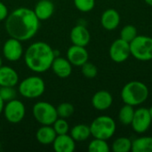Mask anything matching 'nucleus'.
Returning <instances> with one entry per match:
<instances>
[{
  "instance_id": "f257e3e1",
  "label": "nucleus",
  "mask_w": 152,
  "mask_h": 152,
  "mask_svg": "<svg viewBox=\"0 0 152 152\" xmlns=\"http://www.w3.org/2000/svg\"><path fill=\"white\" fill-rule=\"evenodd\" d=\"M39 21L34 10L20 7L8 14L5 19V30L11 37L21 42L27 41L38 31Z\"/></svg>"
},
{
  "instance_id": "f03ea898",
  "label": "nucleus",
  "mask_w": 152,
  "mask_h": 152,
  "mask_svg": "<svg viewBox=\"0 0 152 152\" xmlns=\"http://www.w3.org/2000/svg\"><path fill=\"white\" fill-rule=\"evenodd\" d=\"M55 57V51L47 43L38 41L28 47L24 53V61L33 72L43 73L51 68Z\"/></svg>"
},
{
  "instance_id": "7ed1b4c3",
  "label": "nucleus",
  "mask_w": 152,
  "mask_h": 152,
  "mask_svg": "<svg viewBox=\"0 0 152 152\" xmlns=\"http://www.w3.org/2000/svg\"><path fill=\"white\" fill-rule=\"evenodd\" d=\"M149 97L147 86L141 81H130L122 88L121 98L125 104L137 106L143 103Z\"/></svg>"
},
{
  "instance_id": "20e7f679",
  "label": "nucleus",
  "mask_w": 152,
  "mask_h": 152,
  "mask_svg": "<svg viewBox=\"0 0 152 152\" xmlns=\"http://www.w3.org/2000/svg\"><path fill=\"white\" fill-rule=\"evenodd\" d=\"M91 135L94 138L109 140L116 131V123L109 116H100L96 118L90 125Z\"/></svg>"
},
{
  "instance_id": "39448f33",
  "label": "nucleus",
  "mask_w": 152,
  "mask_h": 152,
  "mask_svg": "<svg viewBox=\"0 0 152 152\" xmlns=\"http://www.w3.org/2000/svg\"><path fill=\"white\" fill-rule=\"evenodd\" d=\"M19 93L24 98L35 99L40 97L45 90V85L40 77L31 76L23 79L19 85Z\"/></svg>"
},
{
  "instance_id": "423d86ee",
  "label": "nucleus",
  "mask_w": 152,
  "mask_h": 152,
  "mask_svg": "<svg viewBox=\"0 0 152 152\" xmlns=\"http://www.w3.org/2000/svg\"><path fill=\"white\" fill-rule=\"evenodd\" d=\"M131 55L135 59L147 61L152 60V37L147 36H137L130 43Z\"/></svg>"
},
{
  "instance_id": "0eeeda50",
  "label": "nucleus",
  "mask_w": 152,
  "mask_h": 152,
  "mask_svg": "<svg viewBox=\"0 0 152 152\" xmlns=\"http://www.w3.org/2000/svg\"><path fill=\"white\" fill-rule=\"evenodd\" d=\"M33 117L42 126H52L58 118L56 108L47 102H39L34 104Z\"/></svg>"
},
{
  "instance_id": "6e6552de",
  "label": "nucleus",
  "mask_w": 152,
  "mask_h": 152,
  "mask_svg": "<svg viewBox=\"0 0 152 152\" xmlns=\"http://www.w3.org/2000/svg\"><path fill=\"white\" fill-rule=\"evenodd\" d=\"M3 112L5 119L8 122L12 124H17L24 118L26 109L24 104L20 101L13 99L7 102L6 105H4V107Z\"/></svg>"
},
{
  "instance_id": "1a4fd4ad",
  "label": "nucleus",
  "mask_w": 152,
  "mask_h": 152,
  "mask_svg": "<svg viewBox=\"0 0 152 152\" xmlns=\"http://www.w3.org/2000/svg\"><path fill=\"white\" fill-rule=\"evenodd\" d=\"M131 55L130 43L118 38L116 39L110 47V59L117 62L121 63L126 61Z\"/></svg>"
},
{
  "instance_id": "9d476101",
  "label": "nucleus",
  "mask_w": 152,
  "mask_h": 152,
  "mask_svg": "<svg viewBox=\"0 0 152 152\" xmlns=\"http://www.w3.org/2000/svg\"><path fill=\"white\" fill-rule=\"evenodd\" d=\"M151 122L152 119L149 112V109L139 108L138 110H134L131 126L136 133L143 134L150 128Z\"/></svg>"
},
{
  "instance_id": "9b49d317",
  "label": "nucleus",
  "mask_w": 152,
  "mask_h": 152,
  "mask_svg": "<svg viewBox=\"0 0 152 152\" xmlns=\"http://www.w3.org/2000/svg\"><path fill=\"white\" fill-rule=\"evenodd\" d=\"M21 41L11 37L6 40L3 45V53L6 60L9 61H17L23 55V48Z\"/></svg>"
},
{
  "instance_id": "f8f14e48",
  "label": "nucleus",
  "mask_w": 152,
  "mask_h": 152,
  "mask_svg": "<svg viewBox=\"0 0 152 152\" xmlns=\"http://www.w3.org/2000/svg\"><path fill=\"white\" fill-rule=\"evenodd\" d=\"M88 58L89 54L85 46L73 45L67 51V59L74 66L81 67L88 61Z\"/></svg>"
},
{
  "instance_id": "ddd939ff",
  "label": "nucleus",
  "mask_w": 152,
  "mask_h": 152,
  "mask_svg": "<svg viewBox=\"0 0 152 152\" xmlns=\"http://www.w3.org/2000/svg\"><path fill=\"white\" fill-rule=\"evenodd\" d=\"M90 33L83 25L75 26L70 31V40L73 45L79 46H86L90 42Z\"/></svg>"
},
{
  "instance_id": "4468645a",
  "label": "nucleus",
  "mask_w": 152,
  "mask_h": 152,
  "mask_svg": "<svg viewBox=\"0 0 152 152\" xmlns=\"http://www.w3.org/2000/svg\"><path fill=\"white\" fill-rule=\"evenodd\" d=\"M75 142V140L68 134H59L53 142V148L55 152H73L76 149Z\"/></svg>"
},
{
  "instance_id": "2eb2a0df",
  "label": "nucleus",
  "mask_w": 152,
  "mask_h": 152,
  "mask_svg": "<svg viewBox=\"0 0 152 152\" xmlns=\"http://www.w3.org/2000/svg\"><path fill=\"white\" fill-rule=\"evenodd\" d=\"M51 68L53 73L61 78L69 77L72 72V64L63 57H55Z\"/></svg>"
},
{
  "instance_id": "dca6fc26",
  "label": "nucleus",
  "mask_w": 152,
  "mask_h": 152,
  "mask_svg": "<svg viewBox=\"0 0 152 152\" xmlns=\"http://www.w3.org/2000/svg\"><path fill=\"white\" fill-rule=\"evenodd\" d=\"M112 102L113 98L111 94L105 90L96 92L92 98V104L94 108L97 110H108L112 105Z\"/></svg>"
},
{
  "instance_id": "f3484780",
  "label": "nucleus",
  "mask_w": 152,
  "mask_h": 152,
  "mask_svg": "<svg viewBox=\"0 0 152 152\" xmlns=\"http://www.w3.org/2000/svg\"><path fill=\"white\" fill-rule=\"evenodd\" d=\"M120 22V15L117 10L110 8L103 12L101 17L102 26L107 30H113L118 28Z\"/></svg>"
},
{
  "instance_id": "a211bd4d",
  "label": "nucleus",
  "mask_w": 152,
  "mask_h": 152,
  "mask_svg": "<svg viewBox=\"0 0 152 152\" xmlns=\"http://www.w3.org/2000/svg\"><path fill=\"white\" fill-rule=\"evenodd\" d=\"M19 82L16 70L8 66L0 67V86H15Z\"/></svg>"
},
{
  "instance_id": "6ab92c4d",
  "label": "nucleus",
  "mask_w": 152,
  "mask_h": 152,
  "mask_svg": "<svg viewBox=\"0 0 152 152\" xmlns=\"http://www.w3.org/2000/svg\"><path fill=\"white\" fill-rule=\"evenodd\" d=\"M34 12L40 20H46L52 17L54 12V4L51 0H39Z\"/></svg>"
},
{
  "instance_id": "aec40b11",
  "label": "nucleus",
  "mask_w": 152,
  "mask_h": 152,
  "mask_svg": "<svg viewBox=\"0 0 152 152\" xmlns=\"http://www.w3.org/2000/svg\"><path fill=\"white\" fill-rule=\"evenodd\" d=\"M57 134L52 126H42L36 134V138L37 142L43 145L53 144Z\"/></svg>"
},
{
  "instance_id": "412c9836",
  "label": "nucleus",
  "mask_w": 152,
  "mask_h": 152,
  "mask_svg": "<svg viewBox=\"0 0 152 152\" xmlns=\"http://www.w3.org/2000/svg\"><path fill=\"white\" fill-rule=\"evenodd\" d=\"M70 136L75 140V142L86 141L91 136L90 126L84 124L76 125L70 130Z\"/></svg>"
},
{
  "instance_id": "4be33fe9",
  "label": "nucleus",
  "mask_w": 152,
  "mask_h": 152,
  "mask_svg": "<svg viewBox=\"0 0 152 152\" xmlns=\"http://www.w3.org/2000/svg\"><path fill=\"white\" fill-rule=\"evenodd\" d=\"M132 151L152 152V137L144 136L132 142Z\"/></svg>"
},
{
  "instance_id": "5701e85b",
  "label": "nucleus",
  "mask_w": 152,
  "mask_h": 152,
  "mask_svg": "<svg viewBox=\"0 0 152 152\" xmlns=\"http://www.w3.org/2000/svg\"><path fill=\"white\" fill-rule=\"evenodd\" d=\"M134 115V106H131L129 104H125L119 110L118 119L122 125L129 126V125H131V123L133 121Z\"/></svg>"
},
{
  "instance_id": "b1692460",
  "label": "nucleus",
  "mask_w": 152,
  "mask_h": 152,
  "mask_svg": "<svg viewBox=\"0 0 152 152\" xmlns=\"http://www.w3.org/2000/svg\"><path fill=\"white\" fill-rule=\"evenodd\" d=\"M114 152H129L132 151V141L127 137H119L112 143Z\"/></svg>"
},
{
  "instance_id": "393cba45",
  "label": "nucleus",
  "mask_w": 152,
  "mask_h": 152,
  "mask_svg": "<svg viewBox=\"0 0 152 152\" xmlns=\"http://www.w3.org/2000/svg\"><path fill=\"white\" fill-rule=\"evenodd\" d=\"M88 151L90 152H109L110 147L106 140L94 138L88 145Z\"/></svg>"
},
{
  "instance_id": "a878e982",
  "label": "nucleus",
  "mask_w": 152,
  "mask_h": 152,
  "mask_svg": "<svg viewBox=\"0 0 152 152\" xmlns=\"http://www.w3.org/2000/svg\"><path fill=\"white\" fill-rule=\"evenodd\" d=\"M137 36V28L133 25H126L120 31V38L128 43H131Z\"/></svg>"
},
{
  "instance_id": "bb28decb",
  "label": "nucleus",
  "mask_w": 152,
  "mask_h": 152,
  "mask_svg": "<svg viewBox=\"0 0 152 152\" xmlns=\"http://www.w3.org/2000/svg\"><path fill=\"white\" fill-rule=\"evenodd\" d=\"M57 114H58V118H68L69 117H71L74 113V107L71 103L69 102H62L61 103L57 108Z\"/></svg>"
},
{
  "instance_id": "cd10ccee",
  "label": "nucleus",
  "mask_w": 152,
  "mask_h": 152,
  "mask_svg": "<svg viewBox=\"0 0 152 152\" xmlns=\"http://www.w3.org/2000/svg\"><path fill=\"white\" fill-rule=\"evenodd\" d=\"M54 131L56 132L57 135L59 134H68V132L69 131V126L68 122L66 121L65 118H58L54 123L52 125Z\"/></svg>"
},
{
  "instance_id": "c85d7f7f",
  "label": "nucleus",
  "mask_w": 152,
  "mask_h": 152,
  "mask_svg": "<svg viewBox=\"0 0 152 152\" xmlns=\"http://www.w3.org/2000/svg\"><path fill=\"white\" fill-rule=\"evenodd\" d=\"M76 8L82 12L92 11L95 5V0H74Z\"/></svg>"
},
{
  "instance_id": "c756f323",
  "label": "nucleus",
  "mask_w": 152,
  "mask_h": 152,
  "mask_svg": "<svg viewBox=\"0 0 152 152\" xmlns=\"http://www.w3.org/2000/svg\"><path fill=\"white\" fill-rule=\"evenodd\" d=\"M81 72L84 77L87 78H94L97 76L98 69L94 64L86 61L81 66Z\"/></svg>"
},
{
  "instance_id": "7c9ffc66",
  "label": "nucleus",
  "mask_w": 152,
  "mask_h": 152,
  "mask_svg": "<svg viewBox=\"0 0 152 152\" xmlns=\"http://www.w3.org/2000/svg\"><path fill=\"white\" fill-rule=\"evenodd\" d=\"M17 92L14 86H0V96L4 102H9L16 98Z\"/></svg>"
},
{
  "instance_id": "2f4dec72",
  "label": "nucleus",
  "mask_w": 152,
  "mask_h": 152,
  "mask_svg": "<svg viewBox=\"0 0 152 152\" xmlns=\"http://www.w3.org/2000/svg\"><path fill=\"white\" fill-rule=\"evenodd\" d=\"M8 16V9L7 6L0 1V21L5 20Z\"/></svg>"
},
{
  "instance_id": "473e14b6",
  "label": "nucleus",
  "mask_w": 152,
  "mask_h": 152,
  "mask_svg": "<svg viewBox=\"0 0 152 152\" xmlns=\"http://www.w3.org/2000/svg\"><path fill=\"white\" fill-rule=\"evenodd\" d=\"M4 107V100L1 98V96H0V114L3 112Z\"/></svg>"
},
{
  "instance_id": "72a5a7b5",
  "label": "nucleus",
  "mask_w": 152,
  "mask_h": 152,
  "mask_svg": "<svg viewBox=\"0 0 152 152\" xmlns=\"http://www.w3.org/2000/svg\"><path fill=\"white\" fill-rule=\"evenodd\" d=\"M144 1H145V3H146L147 4L152 6V0H144Z\"/></svg>"
},
{
  "instance_id": "f704fd0d",
  "label": "nucleus",
  "mask_w": 152,
  "mask_h": 152,
  "mask_svg": "<svg viewBox=\"0 0 152 152\" xmlns=\"http://www.w3.org/2000/svg\"><path fill=\"white\" fill-rule=\"evenodd\" d=\"M149 112H150V115H151V119H152V107H151V108L149 109Z\"/></svg>"
},
{
  "instance_id": "c9c22d12",
  "label": "nucleus",
  "mask_w": 152,
  "mask_h": 152,
  "mask_svg": "<svg viewBox=\"0 0 152 152\" xmlns=\"http://www.w3.org/2000/svg\"><path fill=\"white\" fill-rule=\"evenodd\" d=\"M2 64H3V61H2V58L0 57V67L2 66Z\"/></svg>"
}]
</instances>
